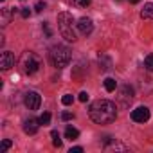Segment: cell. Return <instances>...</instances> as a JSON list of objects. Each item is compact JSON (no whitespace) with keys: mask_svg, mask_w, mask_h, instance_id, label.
Returning a JSON list of instances; mask_svg holds the SVG:
<instances>
[{"mask_svg":"<svg viewBox=\"0 0 153 153\" xmlns=\"http://www.w3.org/2000/svg\"><path fill=\"white\" fill-rule=\"evenodd\" d=\"M11 144H13V142H11L9 139H4V140H2V151H7V149L11 148Z\"/></svg>","mask_w":153,"mask_h":153,"instance_id":"obj_19","label":"cell"},{"mask_svg":"<svg viewBox=\"0 0 153 153\" xmlns=\"http://www.w3.org/2000/svg\"><path fill=\"white\" fill-rule=\"evenodd\" d=\"M61 119H63V121H70V119H74V114H72V112H63V114H61Z\"/></svg>","mask_w":153,"mask_h":153,"instance_id":"obj_20","label":"cell"},{"mask_svg":"<svg viewBox=\"0 0 153 153\" xmlns=\"http://www.w3.org/2000/svg\"><path fill=\"white\" fill-rule=\"evenodd\" d=\"M51 137H52V144H54L56 148H61V139H59V133H58L56 130L51 131Z\"/></svg>","mask_w":153,"mask_h":153,"instance_id":"obj_15","label":"cell"},{"mask_svg":"<svg viewBox=\"0 0 153 153\" xmlns=\"http://www.w3.org/2000/svg\"><path fill=\"white\" fill-rule=\"evenodd\" d=\"M131 119H133L135 123H146V121L149 119V108L139 106V108L131 110Z\"/></svg>","mask_w":153,"mask_h":153,"instance_id":"obj_7","label":"cell"},{"mask_svg":"<svg viewBox=\"0 0 153 153\" xmlns=\"http://www.w3.org/2000/svg\"><path fill=\"white\" fill-rule=\"evenodd\" d=\"M130 2H131V4H139V2H140V0H130Z\"/></svg>","mask_w":153,"mask_h":153,"instance_id":"obj_25","label":"cell"},{"mask_svg":"<svg viewBox=\"0 0 153 153\" xmlns=\"http://www.w3.org/2000/svg\"><path fill=\"white\" fill-rule=\"evenodd\" d=\"M45 9V2H38L36 4V11H43Z\"/></svg>","mask_w":153,"mask_h":153,"instance_id":"obj_24","label":"cell"},{"mask_svg":"<svg viewBox=\"0 0 153 153\" xmlns=\"http://www.w3.org/2000/svg\"><path fill=\"white\" fill-rule=\"evenodd\" d=\"M38 119H40V124L47 126V124L51 123V114H49V112H43V114H42V115H40Z\"/></svg>","mask_w":153,"mask_h":153,"instance_id":"obj_17","label":"cell"},{"mask_svg":"<svg viewBox=\"0 0 153 153\" xmlns=\"http://www.w3.org/2000/svg\"><path fill=\"white\" fill-rule=\"evenodd\" d=\"M105 88H106V92H114L117 88V81L114 78H106L105 79Z\"/></svg>","mask_w":153,"mask_h":153,"instance_id":"obj_12","label":"cell"},{"mask_svg":"<svg viewBox=\"0 0 153 153\" xmlns=\"http://www.w3.org/2000/svg\"><path fill=\"white\" fill-rule=\"evenodd\" d=\"M61 103H63L65 106H68V105H72V103H74V96H72V94H65V96L61 97Z\"/></svg>","mask_w":153,"mask_h":153,"instance_id":"obj_18","label":"cell"},{"mask_svg":"<svg viewBox=\"0 0 153 153\" xmlns=\"http://www.w3.org/2000/svg\"><path fill=\"white\" fill-rule=\"evenodd\" d=\"M74 16L70 13H59L58 15V27L61 36L67 42H76V31H74Z\"/></svg>","mask_w":153,"mask_h":153,"instance_id":"obj_3","label":"cell"},{"mask_svg":"<svg viewBox=\"0 0 153 153\" xmlns=\"http://www.w3.org/2000/svg\"><path fill=\"white\" fill-rule=\"evenodd\" d=\"M83 151V148L81 146H76V148H70V153H81Z\"/></svg>","mask_w":153,"mask_h":153,"instance_id":"obj_23","label":"cell"},{"mask_svg":"<svg viewBox=\"0 0 153 153\" xmlns=\"http://www.w3.org/2000/svg\"><path fill=\"white\" fill-rule=\"evenodd\" d=\"M67 2L74 7H87L90 4V0H67Z\"/></svg>","mask_w":153,"mask_h":153,"instance_id":"obj_13","label":"cell"},{"mask_svg":"<svg viewBox=\"0 0 153 153\" xmlns=\"http://www.w3.org/2000/svg\"><path fill=\"white\" fill-rule=\"evenodd\" d=\"M88 97H90V96H88L87 92H81V94H79V101H81V103H87Z\"/></svg>","mask_w":153,"mask_h":153,"instance_id":"obj_22","label":"cell"},{"mask_svg":"<svg viewBox=\"0 0 153 153\" xmlns=\"http://www.w3.org/2000/svg\"><path fill=\"white\" fill-rule=\"evenodd\" d=\"M65 137L70 139V140H76V139L79 137V131L76 130L74 126H67V130H65Z\"/></svg>","mask_w":153,"mask_h":153,"instance_id":"obj_11","label":"cell"},{"mask_svg":"<svg viewBox=\"0 0 153 153\" xmlns=\"http://www.w3.org/2000/svg\"><path fill=\"white\" fill-rule=\"evenodd\" d=\"M144 67H146V70L153 72V54H148L144 58Z\"/></svg>","mask_w":153,"mask_h":153,"instance_id":"obj_16","label":"cell"},{"mask_svg":"<svg viewBox=\"0 0 153 153\" xmlns=\"http://www.w3.org/2000/svg\"><path fill=\"white\" fill-rule=\"evenodd\" d=\"M88 115L97 124H108V123L115 121V117H117V106H115V103H112L108 99H97V101H94L90 105Z\"/></svg>","mask_w":153,"mask_h":153,"instance_id":"obj_1","label":"cell"},{"mask_svg":"<svg viewBox=\"0 0 153 153\" xmlns=\"http://www.w3.org/2000/svg\"><path fill=\"white\" fill-rule=\"evenodd\" d=\"M31 16V9L29 7H24L22 9V18H29Z\"/></svg>","mask_w":153,"mask_h":153,"instance_id":"obj_21","label":"cell"},{"mask_svg":"<svg viewBox=\"0 0 153 153\" xmlns=\"http://www.w3.org/2000/svg\"><path fill=\"white\" fill-rule=\"evenodd\" d=\"M24 103H25V106H27L29 110H38V108H40V105H42V97H40V94H38V92L31 90V92H27V94H25Z\"/></svg>","mask_w":153,"mask_h":153,"instance_id":"obj_5","label":"cell"},{"mask_svg":"<svg viewBox=\"0 0 153 153\" xmlns=\"http://www.w3.org/2000/svg\"><path fill=\"white\" fill-rule=\"evenodd\" d=\"M49 58H51V61H52V65L56 68H63V67H67L70 63L72 51L68 47H65V45H54L51 49V52H49Z\"/></svg>","mask_w":153,"mask_h":153,"instance_id":"obj_2","label":"cell"},{"mask_svg":"<svg viewBox=\"0 0 153 153\" xmlns=\"http://www.w3.org/2000/svg\"><path fill=\"white\" fill-rule=\"evenodd\" d=\"M40 126H42V124H40V119L31 117V119H27V121L24 123V131H25L27 135H34V133L38 131Z\"/></svg>","mask_w":153,"mask_h":153,"instance_id":"obj_9","label":"cell"},{"mask_svg":"<svg viewBox=\"0 0 153 153\" xmlns=\"http://www.w3.org/2000/svg\"><path fill=\"white\" fill-rule=\"evenodd\" d=\"M22 65H24V72L31 76V74L38 72V68H40V59L36 58V54H33V52H25L24 58H22Z\"/></svg>","mask_w":153,"mask_h":153,"instance_id":"obj_4","label":"cell"},{"mask_svg":"<svg viewBox=\"0 0 153 153\" xmlns=\"http://www.w3.org/2000/svg\"><path fill=\"white\" fill-rule=\"evenodd\" d=\"M11 67H15V56H13V52L4 51L2 54H0V68H2V70H9Z\"/></svg>","mask_w":153,"mask_h":153,"instance_id":"obj_8","label":"cell"},{"mask_svg":"<svg viewBox=\"0 0 153 153\" xmlns=\"http://www.w3.org/2000/svg\"><path fill=\"white\" fill-rule=\"evenodd\" d=\"M140 16H142V18H153V4H151V2L144 4V7H142V11H140Z\"/></svg>","mask_w":153,"mask_h":153,"instance_id":"obj_10","label":"cell"},{"mask_svg":"<svg viewBox=\"0 0 153 153\" xmlns=\"http://www.w3.org/2000/svg\"><path fill=\"white\" fill-rule=\"evenodd\" d=\"M76 27H78V31H79L81 34H85V36H88V34L94 31V24H92V20H90V18H87V16L79 18V20H78V24H76Z\"/></svg>","mask_w":153,"mask_h":153,"instance_id":"obj_6","label":"cell"},{"mask_svg":"<svg viewBox=\"0 0 153 153\" xmlns=\"http://www.w3.org/2000/svg\"><path fill=\"white\" fill-rule=\"evenodd\" d=\"M128 92H131V88H130V87H124V88H123V96H121V99H123L124 103H128V101H131V99H133V94H130V96H128Z\"/></svg>","mask_w":153,"mask_h":153,"instance_id":"obj_14","label":"cell"}]
</instances>
